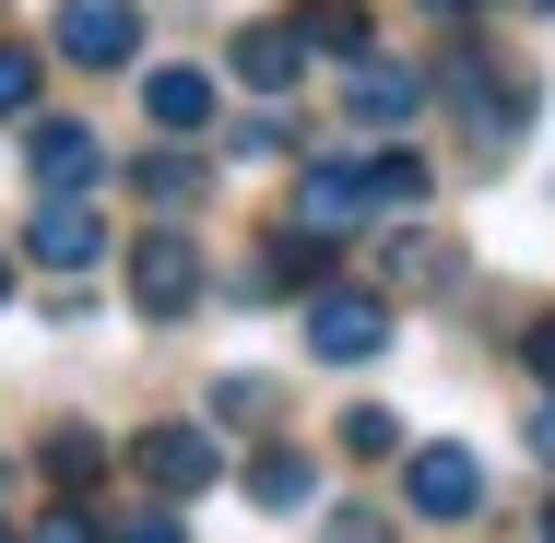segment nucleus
Returning a JSON list of instances; mask_svg holds the SVG:
<instances>
[{"label":"nucleus","instance_id":"nucleus-1","mask_svg":"<svg viewBox=\"0 0 555 543\" xmlns=\"http://www.w3.org/2000/svg\"><path fill=\"white\" fill-rule=\"evenodd\" d=\"M202 236H178V224H154V236H130V308L142 320H190L202 308Z\"/></svg>","mask_w":555,"mask_h":543},{"label":"nucleus","instance_id":"nucleus-5","mask_svg":"<svg viewBox=\"0 0 555 543\" xmlns=\"http://www.w3.org/2000/svg\"><path fill=\"white\" fill-rule=\"evenodd\" d=\"M402 508H414V520H473V508H485V461L449 449V437H426V449L402 461Z\"/></svg>","mask_w":555,"mask_h":543},{"label":"nucleus","instance_id":"nucleus-9","mask_svg":"<svg viewBox=\"0 0 555 543\" xmlns=\"http://www.w3.org/2000/svg\"><path fill=\"white\" fill-rule=\"evenodd\" d=\"M24 260H48V272H95V260H107V224L83 214V202H36V224H24Z\"/></svg>","mask_w":555,"mask_h":543},{"label":"nucleus","instance_id":"nucleus-24","mask_svg":"<svg viewBox=\"0 0 555 543\" xmlns=\"http://www.w3.org/2000/svg\"><path fill=\"white\" fill-rule=\"evenodd\" d=\"M320 543H402V532H390L378 508H332V520H320Z\"/></svg>","mask_w":555,"mask_h":543},{"label":"nucleus","instance_id":"nucleus-4","mask_svg":"<svg viewBox=\"0 0 555 543\" xmlns=\"http://www.w3.org/2000/svg\"><path fill=\"white\" fill-rule=\"evenodd\" d=\"M390 342V296H354V284H320L308 296V354L320 366H366Z\"/></svg>","mask_w":555,"mask_h":543},{"label":"nucleus","instance_id":"nucleus-18","mask_svg":"<svg viewBox=\"0 0 555 543\" xmlns=\"http://www.w3.org/2000/svg\"><path fill=\"white\" fill-rule=\"evenodd\" d=\"M366 178H378V214H426V154H366Z\"/></svg>","mask_w":555,"mask_h":543},{"label":"nucleus","instance_id":"nucleus-13","mask_svg":"<svg viewBox=\"0 0 555 543\" xmlns=\"http://www.w3.org/2000/svg\"><path fill=\"white\" fill-rule=\"evenodd\" d=\"M142 118H154V130H178V142H190V130H214V72H190V60H178V72H142Z\"/></svg>","mask_w":555,"mask_h":543},{"label":"nucleus","instance_id":"nucleus-25","mask_svg":"<svg viewBox=\"0 0 555 543\" xmlns=\"http://www.w3.org/2000/svg\"><path fill=\"white\" fill-rule=\"evenodd\" d=\"M107 543H190V532H178L166 508H130V520H107Z\"/></svg>","mask_w":555,"mask_h":543},{"label":"nucleus","instance_id":"nucleus-8","mask_svg":"<svg viewBox=\"0 0 555 543\" xmlns=\"http://www.w3.org/2000/svg\"><path fill=\"white\" fill-rule=\"evenodd\" d=\"M378 214V178H366V166H354V154H320V166H296V224H366Z\"/></svg>","mask_w":555,"mask_h":543},{"label":"nucleus","instance_id":"nucleus-32","mask_svg":"<svg viewBox=\"0 0 555 543\" xmlns=\"http://www.w3.org/2000/svg\"><path fill=\"white\" fill-rule=\"evenodd\" d=\"M0 543H12V532H0Z\"/></svg>","mask_w":555,"mask_h":543},{"label":"nucleus","instance_id":"nucleus-29","mask_svg":"<svg viewBox=\"0 0 555 543\" xmlns=\"http://www.w3.org/2000/svg\"><path fill=\"white\" fill-rule=\"evenodd\" d=\"M0 296H12V248H0Z\"/></svg>","mask_w":555,"mask_h":543},{"label":"nucleus","instance_id":"nucleus-15","mask_svg":"<svg viewBox=\"0 0 555 543\" xmlns=\"http://www.w3.org/2000/svg\"><path fill=\"white\" fill-rule=\"evenodd\" d=\"M130 190H142L154 214H178V202H202V190H214V166H202V154H142V166H130Z\"/></svg>","mask_w":555,"mask_h":543},{"label":"nucleus","instance_id":"nucleus-12","mask_svg":"<svg viewBox=\"0 0 555 543\" xmlns=\"http://www.w3.org/2000/svg\"><path fill=\"white\" fill-rule=\"evenodd\" d=\"M378 272H390V296H449V284H461V248H449L438 224H414V236L378 248Z\"/></svg>","mask_w":555,"mask_h":543},{"label":"nucleus","instance_id":"nucleus-7","mask_svg":"<svg viewBox=\"0 0 555 543\" xmlns=\"http://www.w3.org/2000/svg\"><path fill=\"white\" fill-rule=\"evenodd\" d=\"M332 284V224H284L248 272H236V296H320Z\"/></svg>","mask_w":555,"mask_h":543},{"label":"nucleus","instance_id":"nucleus-2","mask_svg":"<svg viewBox=\"0 0 555 543\" xmlns=\"http://www.w3.org/2000/svg\"><path fill=\"white\" fill-rule=\"evenodd\" d=\"M48 48H60L72 72H118V60L142 48V0H60V12H48Z\"/></svg>","mask_w":555,"mask_h":543},{"label":"nucleus","instance_id":"nucleus-6","mask_svg":"<svg viewBox=\"0 0 555 543\" xmlns=\"http://www.w3.org/2000/svg\"><path fill=\"white\" fill-rule=\"evenodd\" d=\"M24 166H36V190H48V202H83V190L107 178V154H95V130H83V118H24Z\"/></svg>","mask_w":555,"mask_h":543},{"label":"nucleus","instance_id":"nucleus-19","mask_svg":"<svg viewBox=\"0 0 555 543\" xmlns=\"http://www.w3.org/2000/svg\"><path fill=\"white\" fill-rule=\"evenodd\" d=\"M36 83H48V60L36 48H0V118H36Z\"/></svg>","mask_w":555,"mask_h":543},{"label":"nucleus","instance_id":"nucleus-20","mask_svg":"<svg viewBox=\"0 0 555 543\" xmlns=\"http://www.w3.org/2000/svg\"><path fill=\"white\" fill-rule=\"evenodd\" d=\"M343 449H354V461H390V449H402V414L354 402V414H343Z\"/></svg>","mask_w":555,"mask_h":543},{"label":"nucleus","instance_id":"nucleus-26","mask_svg":"<svg viewBox=\"0 0 555 543\" xmlns=\"http://www.w3.org/2000/svg\"><path fill=\"white\" fill-rule=\"evenodd\" d=\"M520 366H532V378H544V390H555V308H544V320H532V331H520Z\"/></svg>","mask_w":555,"mask_h":543},{"label":"nucleus","instance_id":"nucleus-28","mask_svg":"<svg viewBox=\"0 0 555 543\" xmlns=\"http://www.w3.org/2000/svg\"><path fill=\"white\" fill-rule=\"evenodd\" d=\"M426 12H438V24H473V0H426Z\"/></svg>","mask_w":555,"mask_h":543},{"label":"nucleus","instance_id":"nucleus-30","mask_svg":"<svg viewBox=\"0 0 555 543\" xmlns=\"http://www.w3.org/2000/svg\"><path fill=\"white\" fill-rule=\"evenodd\" d=\"M508 12H555V0H508Z\"/></svg>","mask_w":555,"mask_h":543},{"label":"nucleus","instance_id":"nucleus-11","mask_svg":"<svg viewBox=\"0 0 555 543\" xmlns=\"http://www.w3.org/2000/svg\"><path fill=\"white\" fill-rule=\"evenodd\" d=\"M343 107L354 118H414L426 107V72L414 60H343Z\"/></svg>","mask_w":555,"mask_h":543},{"label":"nucleus","instance_id":"nucleus-14","mask_svg":"<svg viewBox=\"0 0 555 543\" xmlns=\"http://www.w3.org/2000/svg\"><path fill=\"white\" fill-rule=\"evenodd\" d=\"M107 461H118V449H107L95 426H60L48 449H36V473H48L60 496H83V484H107Z\"/></svg>","mask_w":555,"mask_h":543},{"label":"nucleus","instance_id":"nucleus-3","mask_svg":"<svg viewBox=\"0 0 555 543\" xmlns=\"http://www.w3.org/2000/svg\"><path fill=\"white\" fill-rule=\"evenodd\" d=\"M130 473L154 496H202V484H224V437L214 426H142L130 437Z\"/></svg>","mask_w":555,"mask_h":543},{"label":"nucleus","instance_id":"nucleus-21","mask_svg":"<svg viewBox=\"0 0 555 543\" xmlns=\"http://www.w3.org/2000/svg\"><path fill=\"white\" fill-rule=\"evenodd\" d=\"M24 543H107V520H95L83 496H60L48 520H24Z\"/></svg>","mask_w":555,"mask_h":543},{"label":"nucleus","instance_id":"nucleus-10","mask_svg":"<svg viewBox=\"0 0 555 543\" xmlns=\"http://www.w3.org/2000/svg\"><path fill=\"white\" fill-rule=\"evenodd\" d=\"M296 72H308V36H296V12L236 36V83H248V95H296Z\"/></svg>","mask_w":555,"mask_h":543},{"label":"nucleus","instance_id":"nucleus-31","mask_svg":"<svg viewBox=\"0 0 555 543\" xmlns=\"http://www.w3.org/2000/svg\"><path fill=\"white\" fill-rule=\"evenodd\" d=\"M544 543H555V496H544Z\"/></svg>","mask_w":555,"mask_h":543},{"label":"nucleus","instance_id":"nucleus-22","mask_svg":"<svg viewBox=\"0 0 555 543\" xmlns=\"http://www.w3.org/2000/svg\"><path fill=\"white\" fill-rule=\"evenodd\" d=\"M272 414V378H214V426H260Z\"/></svg>","mask_w":555,"mask_h":543},{"label":"nucleus","instance_id":"nucleus-17","mask_svg":"<svg viewBox=\"0 0 555 543\" xmlns=\"http://www.w3.org/2000/svg\"><path fill=\"white\" fill-rule=\"evenodd\" d=\"M296 36H308V48H332V60H366V0H308V12H296Z\"/></svg>","mask_w":555,"mask_h":543},{"label":"nucleus","instance_id":"nucleus-27","mask_svg":"<svg viewBox=\"0 0 555 543\" xmlns=\"http://www.w3.org/2000/svg\"><path fill=\"white\" fill-rule=\"evenodd\" d=\"M532 449H544V461H555V390H544V414H532Z\"/></svg>","mask_w":555,"mask_h":543},{"label":"nucleus","instance_id":"nucleus-23","mask_svg":"<svg viewBox=\"0 0 555 543\" xmlns=\"http://www.w3.org/2000/svg\"><path fill=\"white\" fill-rule=\"evenodd\" d=\"M224 154H236V166H272V154H284V118H236Z\"/></svg>","mask_w":555,"mask_h":543},{"label":"nucleus","instance_id":"nucleus-16","mask_svg":"<svg viewBox=\"0 0 555 543\" xmlns=\"http://www.w3.org/2000/svg\"><path fill=\"white\" fill-rule=\"evenodd\" d=\"M248 496H260V508H308V496H320V461H308V449H260V461H248Z\"/></svg>","mask_w":555,"mask_h":543}]
</instances>
